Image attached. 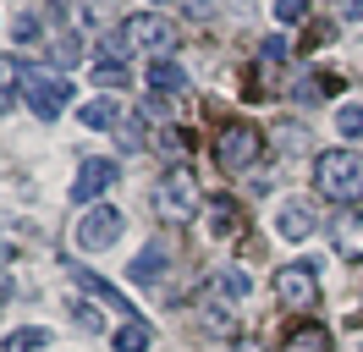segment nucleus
I'll return each mask as SVG.
<instances>
[{"instance_id": "1", "label": "nucleus", "mask_w": 363, "mask_h": 352, "mask_svg": "<svg viewBox=\"0 0 363 352\" xmlns=\"http://www.w3.org/2000/svg\"><path fill=\"white\" fill-rule=\"evenodd\" d=\"M314 187L330 198V204H341V209L363 204V154L358 149H325V154H314Z\"/></svg>"}, {"instance_id": "2", "label": "nucleus", "mask_w": 363, "mask_h": 352, "mask_svg": "<svg viewBox=\"0 0 363 352\" xmlns=\"http://www.w3.org/2000/svg\"><path fill=\"white\" fill-rule=\"evenodd\" d=\"M17 83H23V99L33 105V116H39V121H55V116L77 99V88H72L67 77L39 72V66H23V72H17Z\"/></svg>"}, {"instance_id": "3", "label": "nucleus", "mask_w": 363, "mask_h": 352, "mask_svg": "<svg viewBox=\"0 0 363 352\" xmlns=\"http://www.w3.org/2000/svg\"><path fill=\"white\" fill-rule=\"evenodd\" d=\"M199 209V182L187 165H171V171L155 182V215L160 220H193Z\"/></svg>"}, {"instance_id": "4", "label": "nucleus", "mask_w": 363, "mask_h": 352, "mask_svg": "<svg viewBox=\"0 0 363 352\" xmlns=\"http://www.w3.org/2000/svg\"><path fill=\"white\" fill-rule=\"evenodd\" d=\"M116 39L127 44V55H133V50H149V55L160 61V55L177 44V22L160 17V11H138V17L121 22V33H116Z\"/></svg>"}, {"instance_id": "5", "label": "nucleus", "mask_w": 363, "mask_h": 352, "mask_svg": "<svg viewBox=\"0 0 363 352\" xmlns=\"http://www.w3.org/2000/svg\"><path fill=\"white\" fill-rule=\"evenodd\" d=\"M121 231H127V215H121V209H111V204H89L83 220H77V231H72V242H77L83 253H105L111 242H121Z\"/></svg>"}, {"instance_id": "6", "label": "nucleus", "mask_w": 363, "mask_h": 352, "mask_svg": "<svg viewBox=\"0 0 363 352\" xmlns=\"http://www.w3.org/2000/svg\"><path fill=\"white\" fill-rule=\"evenodd\" d=\"M259 154H264V132L248 127V121H231V127L220 132V143H215V160H220V171H248Z\"/></svg>"}, {"instance_id": "7", "label": "nucleus", "mask_w": 363, "mask_h": 352, "mask_svg": "<svg viewBox=\"0 0 363 352\" xmlns=\"http://www.w3.org/2000/svg\"><path fill=\"white\" fill-rule=\"evenodd\" d=\"M270 292L281 297V308H314V297H319V275H314V264H281L275 270V281H270Z\"/></svg>"}, {"instance_id": "8", "label": "nucleus", "mask_w": 363, "mask_h": 352, "mask_svg": "<svg viewBox=\"0 0 363 352\" xmlns=\"http://www.w3.org/2000/svg\"><path fill=\"white\" fill-rule=\"evenodd\" d=\"M116 182V160H83L77 165V182H72V204H99V193Z\"/></svg>"}, {"instance_id": "9", "label": "nucleus", "mask_w": 363, "mask_h": 352, "mask_svg": "<svg viewBox=\"0 0 363 352\" xmlns=\"http://www.w3.org/2000/svg\"><path fill=\"white\" fill-rule=\"evenodd\" d=\"M330 242H336V253L347 264L363 259V215L358 209H341V215H330Z\"/></svg>"}, {"instance_id": "10", "label": "nucleus", "mask_w": 363, "mask_h": 352, "mask_svg": "<svg viewBox=\"0 0 363 352\" xmlns=\"http://www.w3.org/2000/svg\"><path fill=\"white\" fill-rule=\"evenodd\" d=\"M165 259H171V248H165V242H143V248H138V259L127 264L133 286H155V281H165Z\"/></svg>"}, {"instance_id": "11", "label": "nucleus", "mask_w": 363, "mask_h": 352, "mask_svg": "<svg viewBox=\"0 0 363 352\" xmlns=\"http://www.w3.org/2000/svg\"><path fill=\"white\" fill-rule=\"evenodd\" d=\"M275 231H281V237L286 242H308L314 237V209H308V204H281V215H275Z\"/></svg>"}, {"instance_id": "12", "label": "nucleus", "mask_w": 363, "mask_h": 352, "mask_svg": "<svg viewBox=\"0 0 363 352\" xmlns=\"http://www.w3.org/2000/svg\"><path fill=\"white\" fill-rule=\"evenodd\" d=\"M143 83L155 88V94H182V88H187V72H182V61L160 55V61L143 66Z\"/></svg>"}, {"instance_id": "13", "label": "nucleus", "mask_w": 363, "mask_h": 352, "mask_svg": "<svg viewBox=\"0 0 363 352\" xmlns=\"http://www.w3.org/2000/svg\"><path fill=\"white\" fill-rule=\"evenodd\" d=\"M72 275H77V286H83V292H89L94 303H105V308H121V314H133V319H138V308L127 303V297H121V292H116L111 281H99V275H89V270H83V264H72Z\"/></svg>"}, {"instance_id": "14", "label": "nucleus", "mask_w": 363, "mask_h": 352, "mask_svg": "<svg viewBox=\"0 0 363 352\" xmlns=\"http://www.w3.org/2000/svg\"><path fill=\"white\" fill-rule=\"evenodd\" d=\"M281 352H330V330H325V325H314V319H303V325H292V330H286Z\"/></svg>"}, {"instance_id": "15", "label": "nucleus", "mask_w": 363, "mask_h": 352, "mask_svg": "<svg viewBox=\"0 0 363 352\" xmlns=\"http://www.w3.org/2000/svg\"><path fill=\"white\" fill-rule=\"evenodd\" d=\"M149 341H155V330L143 325V319H127V325L111 336V347H116V352H149Z\"/></svg>"}, {"instance_id": "16", "label": "nucleus", "mask_w": 363, "mask_h": 352, "mask_svg": "<svg viewBox=\"0 0 363 352\" xmlns=\"http://www.w3.org/2000/svg\"><path fill=\"white\" fill-rule=\"evenodd\" d=\"M237 226H242V209H237L231 198H215V204H209V237H231Z\"/></svg>"}, {"instance_id": "17", "label": "nucleus", "mask_w": 363, "mask_h": 352, "mask_svg": "<svg viewBox=\"0 0 363 352\" xmlns=\"http://www.w3.org/2000/svg\"><path fill=\"white\" fill-rule=\"evenodd\" d=\"M45 347H50V330L45 325H23V330L6 336V347H0V352H45Z\"/></svg>"}, {"instance_id": "18", "label": "nucleus", "mask_w": 363, "mask_h": 352, "mask_svg": "<svg viewBox=\"0 0 363 352\" xmlns=\"http://www.w3.org/2000/svg\"><path fill=\"white\" fill-rule=\"evenodd\" d=\"M77 121H83L89 132H99V127H116L121 116H116L111 99H89V105H77Z\"/></svg>"}, {"instance_id": "19", "label": "nucleus", "mask_w": 363, "mask_h": 352, "mask_svg": "<svg viewBox=\"0 0 363 352\" xmlns=\"http://www.w3.org/2000/svg\"><path fill=\"white\" fill-rule=\"evenodd\" d=\"M50 55H55V66H77L83 61V39H77L72 28H61V33L50 39Z\"/></svg>"}, {"instance_id": "20", "label": "nucleus", "mask_w": 363, "mask_h": 352, "mask_svg": "<svg viewBox=\"0 0 363 352\" xmlns=\"http://www.w3.org/2000/svg\"><path fill=\"white\" fill-rule=\"evenodd\" d=\"M116 143H121V149H143V116L116 121Z\"/></svg>"}, {"instance_id": "21", "label": "nucleus", "mask_w": 363, "mask_h": 352, "mask_svg": "<svg viewBox=\"0 0 363 352\" xmlns=\"http://www.w3.org/2000/svg\"><path fill=\"white\" fill-rule=\"evenodd\" d=\"M336 132L363 138V105H341V110H336Z\"/></svg>"}, {"instance_id": "22", "label": "nucleus", "mask_w": 363, "mask_h": 352, "mask_svg": "<svg viewBox=\"0 0 363 352\" xmlns=\"http://www.w3.org/2000/svg\"><path fill=\"white\" fill-rule=\"evenodd\" d=\"M94 83H99V88H121V83H127V66H121V61H99V66H94Z\"/></svg>"}, {"instance_id": "23", "label": "nucleus", "mask_w": 363, "mask_h": 352, "mask_svg": "<svg viewBox=\"0 0 363 352\" xmlns=\"http://www.w3.org/2000/svg\"><path fill=\"white\" fill-rule=\"evenodd\" d=\"M259 55H264V61H275V66H281V61H286V55H292V39H286V33H270V39L259 44Z\"/></svg>"}, {"instance_id": "24", "label": "nucleus", "mask_w": 363, "mask_h": 352, "mask_svg": "<svg viewBox=\"0 0 363 352\" xmlns=\"http://www.w3.org/2000/svg\"><path fill=\"white\" fill-rule=\"evenodd\" d=\"M220 292H226V297H237V303H242V297H248V275H242V270H220Z\"/></svg>"}, {"instance_id": "25", "label": "nucleus", "mask_w": 363, "mask_h": 352, "mask_svg": "<svg viewBox=\"0 0 363 352\" xmlns=\"http://www.w3.org/2000/svg\"><path fill=\"white\" fill-rule=\"evenodd\" d=\"M155 143H160L165 154H182V149H187V132H182V127H160V138H155Z\"/></svg>"}, {"instance_id": "26", "label": "nucleus", "mask_w": 363, "mask_h": 352, "mask_svg": "<svg viewBox=\"0 0 363 352\" xmlns=\"http://www.w3.org/2000/svg\"><path fill=\"white\" fill-rule=\"evenodd\" d=\"M275 17L281 22H303L308 17V0H275Z\"/></svg>"}, {"instance_id": "27", "label": "nucleus", "mask_w": 363, "mask_h": 352, "mask_svg": "<svg viewBox=\"0 0 363 352\" xmlns=\"http://www.w3.org/2000/svg\"><path fill=\"white\" fill-rule=\"evenodd\" d=\"M105 17H111V0H89L83 6V28H99Z\"/></svg>"}, {"instance_id": "28", "label": "nucleus", "mask_w": 363, "mask_h": 352, "mask_svg": "<svg viewBox=\"0 0 363 352\" xmlns=\"http://www.w3.org/2000/svg\"><path fill=\"white\" fill-rule=\"evenodd\" d=\"M11 39H17V44H33V39H39V22H33V17H17V22H11Z\"/></svg>"}, {"instance_id": "29", "label": "nucleus", "mask_w": 363, "mask_h": 352, "mask_svg": "<svg viewBox=\"0 0 363 352\" xmlns=\"http://www.w3.org/2000/svg\"><path fill=\"white\" fill-rule=\"evenodd\" d=\"M72 308H77V325H83V330H105L99 308H89V303H72Z\"/></svg>"}, {"instance_id": "30", "label": "nucleus", "mask_w": 363, "mask_h": 352, "mask_svg": "<svg viewBox=\"0 0 363 352\" xmlns=\"http://www.w3.org/2000/svg\"><path fill=\"white\" fill-rule=\"evenodd\" d=\"M17 105H23V94H17V88H0V116H11Z\"/></svg>"}, {"instance_id": "31", "label": "nucleus", "mask_w": 363, "mask_h": 352, "mask_svg": "<svg viewBox=\"0 0 363 352\" xmlns=\"http://www.w3.org/2000/svg\"><path fill=\"white\" fill-rule=\"evenodd\" d=\"M308 44H330V22H314V28H308Z\"/></svg>"}, {"instance_id": "32", "label": "nucleus", "mask_w": 363, "mask_h": 352, "mask_svg": "<svg viewBox=\"0 0 363 352\" xmlns=\"http://www.w3.org/2000/svg\"><path fill=\"white\" fill-rule=\"evenodd\" d=\"M187 11H193V17H209V11H215V0H187Z\"/></svg>"}, {"instance_id": "33", "label": "nucleus", "mask_w": 363, "mask_h": 352, "mask_svg": "<svg viewBox=\"0 0 363 352\" xmlns=\"http://www.w3.org/2000/svg\"><path fill=\"white\" fill-rule=\"evenodd\" d=\"M341 11H347L352 22H363V0H341Z\"/></svg>"}, {"instance_id": "34", "label": "nucleus", "mask_w": 363, "mask_h": 352, "mask_svg": "<svg viewBox=\"0 0 363 352\" xmlns=\"http://www.w3.org/2000/svg\"><path fill=\"white\" fill-rule=\"evenodd\" d=\"M11 303V281H6V275H0V308Z\"/></svg>"}, {"instance_id": "35", "label": "nucleus", "mask_w": 363, "mask_h": 352, "mask_svg": "<svg viewBox=\"0 0 363 352\" xmlns=\"http://www.w3.org/2000/svg\"><path fill=\"white\" fill-rule=\"evenodd\" d=\"M231 352H264V347H253V341H237V347H231Z\"/></svg>"}, {"instance_id": "36", "label": "nucleus", "mask_w": 363, "mask_h": 352, "mask_svg": "<svg viewBox=\"0 0 363 352\" xmlns=\"http://www.w3.org/2000/svg\"><path fill=\"white\" fill-rule=\"evenodd\" d=\"M50 6H67V0H50Z\"/></svg>"}]
</instances>
